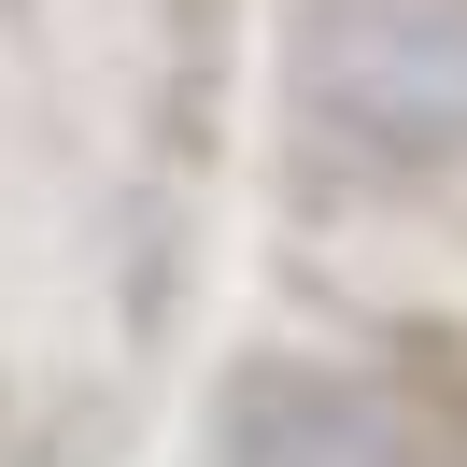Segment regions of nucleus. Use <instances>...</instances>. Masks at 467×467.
<instances>
[{
  "instance_id": "nucleus-1",
  "label": "nucleus",
  "mask_w": 467,
  "mask_h": 467,
  "mask_svg": "<svg viewBox=\"0 0 467 467\" xmlns=\"http://www.w3.org/2000/svg\"><path fill=\"white\" fill-rule=\"evenodd\" d=\"M354 142L382 156H453L467 142V0H410L354 43V86H340Z\"/></svg>"
},
{
  "instance_id": "nucleus-2",
  "label": "nucleus",
  "mask_w": 467,
  "mask_h": 467,
  "mask_svg": "<svg viewBox=\"0 0 467 467\" xmlns=\"http://www.w3.org/2000/svg\"><path fill=\"white\" fill-rule=\"evenodd\" d=\"M227 467H410L397 425H382L368 397H340V382H255L227 425Z\"/></svg>"
}]
</instances>
